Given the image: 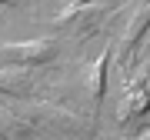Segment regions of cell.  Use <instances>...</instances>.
Listing matches in <instances>:
<instances>
[{"label":"cell","instance_id":"obj_1","mask_svg":"<svg viewBox=\"0 0 150 140\" xmlns=\"http://www.w3.org/2000/svg\"><path fill=\"white\" fill-rule=\"evenodd\" d=\"M60 54L57 40H17V43H7L0 50V60L7 67H20V70H37V67H47L54 64Z\"/></svg>","mask_w":150,"mask_h":140},{"label":"cell","instance_id":"obj_2","mask_svg":"<svg viewBox=\"0 0 150 140\" xmlns=\"http://www.w3.org/2000/svg\"><path fill=\"white\" fill-rule=\"evenodd\" d=\"M150 37V0H140L137 4V10L130 13V20H127V27H123L120 33V47H117V64L123 70H130V64H134V57H137V50L144 47V40Z\"/></svg>","mask_w":150,"mask_h":140},{"label":"cell","instance_id":"obj_3","mask_svg":"<svg viewBox=\"0 0 150 140\" xmlns=\"http://www.w3.org/2000/svg\"><path fill=\"white\" fill-rule=\"evenodd\" d=\"M144 113H150V93L144 83H127V90H123L120 97V107H117V120L123 127H130L134 120H140Z\"/></svg>","mask_w":150,"mask_h":140},{"label":"cell","instance_id":"obj_4","mask_svg":"<svg viewBox=\"0 0 150 140\" xmlns=\"http://www.w3.org/2000/svg\"><path fill=\"white\" fill-rule=\"evenodd\" d=\"M107 77H110V50H100V54H97V60H90V64L83 67V83H87V93H90L93 110L100 107V100H103Z\"/></svg>","mask_w":150,"mask_h":140},{"label":"cell","instance_id":"obj_5","mask_svg":"<svg viewBox=\"0 0 150 140\" xmlns=\"http://www.w3.org/2000/svg\"><path fill=\"white\" fill-rule=\"evenodd\" d=\"M30 74L27 70H20V67H4L0 70V93L4 97H23V93H30Z\"/></svg>","mask_w":150,"mask_h":140},{"label":"cell","instance_id":"obj_6","mask_svg":"<svg viewBox=\"0 0 150 140\" xmlns=\"http://www.w3.org/2000/svg\"><path fill=\"white\" fill-rule=\"evenodd\" d=\"M80 4H113V0H74V7H80Z\"/></svg>","mask_w":150,"mask_h":140},{"label":"cell","instance_id":"obj_7","mask_svg":"<svg viewBox=\"0 0 150 140\" xmlns=\"http://www.w3.org/2000/svg\"><path fill=\"white\" fill-rule=\"evenodd\" d=\"M4 7H17V4H27V0H0Z\"/></svg>","mask_w":150,"mask_h":140},{"label":"cell","instance_id":"obj_8","mask_svg":"<svg viewBox=\"0 0 150 140\" xmlns=\"http://www.w3.org/2000/svg\"><path fill=\"white\" fill-rule=\"evenodd\" d=\"M144 74H150V57H147V60H144Z\"/></svg>","mask_w":150,"mask_h":140},{"label":"cell","instance_id":"obj_9","mask_svg":"<svg viewBox=\"0 0 150 140\" xmlns=\"http://www.w3.org/2000/svg\"><path fill=\"white\" fill-rule=\"evenodd\" d=\"M144 87H147V93H150V74H147V83H144Z\"/></svg>","mask_w":150,"mask_h":140},{"label":"cell","instance_id":"obj_10","mask_svg":"<svg viewBox=\"0 0 150 140\" xmlns=\"http://www.w3.org/2000/svg\"><path fill=\"white\" fill-rule=\"evenodd\" d=\"M0 140H4V137H0Z\"/></svg>","mask_w":150,"mask_h":140}]
</instances>
